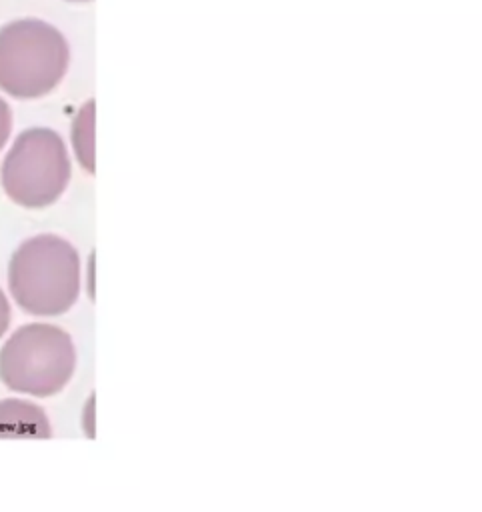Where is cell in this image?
Masks as SVG:
<instances>
[{"instance_id":"8","label":"cell","mask_w":482,"mask_h":512,"mask_svg":"<svg viewBox=\"0 0 482 512\" xmlns=\"http://www.w3.org/2000/svg\"><path fill=\"white\" fill-rule=\"evenodd\" d=\"M10 132H12V110H10L8 102L0 96V150L8 142Z\"/></svg>"},{"instance_id":"3","label":"cell","mask_w":482,"mask_h":512,"mask_svg":"<svg viewBox=\"0 0 482 512\" xmlns=\"http://www.w3.org/2000/svg\"><path fill=\"white\" fill-rule=\"evenodd\" d=\"M70 46L64 34L38 18L0 28V88L22 100L50 94L66 76Z\"/></svg>"},{"instance_id":"2","label":"cell","mask_w":482,"mask_h":512,"mask_svg":"<svg viewBox=\"0 0 482 512\" xmlns=\"http://www.w3.org/2000/svg\"><path fill=\"white\" fill-rule=\"evenodd\" d=\"M76 344L68 330L52 322L18 326L0 346V382L24 398H52L74 378Z\"/></svg>"},{"instance_id":"10","label":"cell","mask_w":482,"mask_h":512,"mask_svg":"<svg viewBox=\"0 0 482 512\" xmlns=\"http://www.w3.org/2000/svg\"><path fill=\"white\" fill-rule=\"evenodd\" d=\"M68 2H88V0H68Z\"/></svg>"},{"instance_id":"7","label":"cell","mask_w":482,"mask_h":512,"mask_svg":"<svg viewBox=\"0 0 482 512\" xmlns=\"http://www.w3.org/2000/svg\"><path fill=\"white\" fill-rule=\"evenodd\" d=\"M80 426L84 430V434L88 438L96 436V402H94V394L88 396L86 404L82 406V418H80Z\"/></svg>"},{"instance_id":"1","label":"cell","mask_w":482,"mask_h":512,"mask_svg":"<svg viewBox=\"0 0 482 512\" xmlns=\"http://www.w3.org/2000/svg\"><path fill=\"white\" fill-rule=\"evenodd\" d=\"M80 288V256L66 238L38 234L14 250L8 290L22 312L36 318L62 316L76 304Z\"/></svg>"},{"instance_id":"4","label":"cell","mask_w":482,"mask_h":512,"mask_svg":"<svg viewBox=\"0 0 482 512\" xmlns=\"http://www.w3.org/2000/svg\"><path fill=\"white\" fill-rule=\"evenodd\" d=\"M72 174L68 148L52 128L20 132L4 156L0 184L18 206L44 208L54 204L68 188Z\"/></svg>"},{"instance_id":"9","label":"cell","mask_w":482,"mask_h":512,"mask_svg":"<svg viewBox=\"0 0 482 512\" xmlns=\"http://www.w3.org/2000/svg\"><path fill=\"white\" fill-rule=\"evenodd\" d=\"M12 322V308H10V300L6 296V292L0 288V340L4 338V334L8 332Z\"/></svg>"},{"instance_id":"5","label":"cell","mask_w":482,"mask_h":512,"mask_svg":"<svg viewBox=\"0 0 482 512\" xmlns=\"http://www.w3.org/2000/svg\"><path fill=\"white\" fill-rule=\"evenodd\" d=\"M54 428L48 412L24 396L0 398V440L52 438Z\"/></svg>"},{"instance_id":"6","label":"cell","mask_w":482,"mask_h":512,"mask_svg":"<svg viewBox=\"0 0 482 512\" xmlns=\"http://www.w3.org/2000/svg\"><path fill=\"white\" fill-rule=\"evenodd\" d=\"M70 142L78 164L88 174H94V100L78 108L70 128Z\"/></svg>"}]
</instances>
